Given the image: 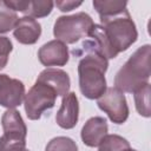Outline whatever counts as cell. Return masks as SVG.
I'll use <instances>...</instances> for the list:
<instances>
[{
    "instance_id": "cell-5",
    "label": "cell",
    "mask_w": 151,
    "mask_h": 151,
    "mask_svg": "<svg viewBox=\"0 0 151 151\" xmlns=\"http://www.w3.org/2000/svg\"><path fill=\"white\" fill-rule=\"evenodd\" d=\"M57 97V92L51 86L37 80L24 98V107L28 119H40L46 110L54 106Z\"/></svg>"
},
{
    "instance_id": "cell-19",
    "label": "cell",
    "mask_w": 151,
    "mask_h": 151,
    "mask_svg": "<svg viewBox=\"0 0 151 151\" xmlns=\"http://www.w3.org/2000/svg\"><path fill=\"white\" fill-rule=\"evenodd\" d=\"M98 146V151H124L130 147V143L119 134H106Z\"/></svg>"
},
{
    "instance_id": "cell-16",
    "label": "cell",
    "mask_w": 151,
    "mask_h": 151,
    "mask_svg": "<svg viewBox=\"0 0 151 151\" xmlns=\"http://www.w3.org/2000/svg\"><path fill=\"white\" fill-rule=\"evenodd\" d=\"M133 98H134V106L137 112L145 117L149 118L151 116V109H150V83L144 85L143 87L138 88L137 91L133 92Z\"/></svg>"
},
{
    "instance_id": "cell-11",
    "label": "cell",
    "mask_w": 151,
    "mask_h": 151,
    "mask_svg": "<svg viewBox=\"0 0 151 151\" xmlns=\"http://www.w3.org/2000/svg\"><path fill=\"white\" fill-rule=\"evenodd\" d=\"M109 126L106 119L103 117H92L87 119L81 129V140L86 146L96 147L100 144L103 138L107 134Z\"/></svg>"
},
{
    "instance_id": "cell-20",
    "label": "cell",
    "mask_w": 151,
    "mask_h": 151,
    "mask_svg": "<svg viewBox=\"0 0 151 151\" xmlns=\"http://www.w3.org/2000/svg\"><path fill=\"white\" fill-rule=\"evenodd\" d=\"M45 151H78V146L73 139L59 136L52 138L47 143Z\"/></svg>"
},
{
    "instance_id": "cell-24",
    "label": "cell",
    "mask_w": 151,
    "mask_h": 151,
    "mask_svg": "<svg viewBox=\"0 0 151 151\" xmlns=\"http://www.w3.org/2000/svg\"><path fill=\"white\" fill-rule=\"evenodd\" d=\"M25 151H29V150H28V149H26V150H25Z\"/></svg>"
},
{
    "instance_id": "cell-15",
    "label": "cell",
    "mask_w": 151,
    "mask_h": 151,
    "mask_svg": "<svg viewBox=\"0 0 151 151\" xmlns=\"http://www.w3.org/2000/svg\"><path fill=\"white\" fill-rule=\"evenodd\" d=\"M127 2L126 1H117V0H94L93 7L99 14L100 18L112 17L126 11Z\"/></svg>"
},
{
    "instance_id": "cell-1",
    "label": "cell",
    "mask_w": 151,
    "mask_h": 151,
    "mask_svg": "<svg viewBox=\"0 0 151 151\" xmlns=\"http://www.w3.org/2000/svg\"><path fill=\"white\" fill-rule=\"evenodd\" d=\"M88 38L96 44L100 53L109 60L126 51L137 41L138 32L129 11L100 18V25H93Z\"/></svg>"
},
{
    "instance_id": "cell-21",
    "label": "cell",
    "mask_w": 151,
    "mask_h": 151,
    "mask_svg": "<svg viewBox=\"0 0 151 151\" xmlns=\"http://www.w3.org/2000/svg\"><path fill=\"white\" fill-rule=\"evenodd\" d=\"M13 50V44L7 37H0V71L8 63L9 53Z\"/></svg>"
},
{
    "instance_id": "cell-2",
    "label": "cell",
    "mask_w": 151,
    "mask_h": 151,
    "mask_svg": "<svg viewBox=\"0 0 151 151\" xmlns=\"http://www.w3.org/2000/svg\"><path fill=\"white\" fill-rule=\"evenodd\" d=\"M85 54L78 64L79 88L87 99H98L106 91L105 73L109 60L100 53L96 44L88 38L83 42Z\"/></svg>"
},
{
    "instance_id": "cell-7",
    "label": "cell",
    "mask_w": 151,
    "mask_h": 151,
    "mask_svg": "<svg viewBox=\"0 0 151 151\" xmlns=\"http://www.w3.org/2000/svg\"><path fill=\"white\" fill-rule=\"evenodd\" d=\"M25 85L19 79L9 78L0 73V105L6 109H15L25 98Z\"/></svg>"
},
{
    "instance_id": "cell-18",
    "label": "cell",
    "mask_w": 151,
    "mask_h": 151,
    "mask_svg": "<svg viewBox=\"0 0 151 151\" xmlns=\"http://www.w3.org/2000/svg\"><path fill=\"white\" fill-rule=\"evenodd\" d=\"M18 20L17 12L9 8L4 0H0V34L14 29Z\"/></svg>"
},
{
    "instance_id": "cell-9",
    "label": "cell",
    "mask_w": 151,
    "mask_h": 151,
    "mask_svg": "<svg viewBox=\"0 0 151 151\" xmlns=\"http://www.w3.org/2000/svg\"><path fill=\"white\" fill-rule=\"evenodd\" d=\"M79 118V103L74 92H68L63 97L61 106L57 112L55 122L57 124L65 130L73 129Z\"/></svg>"
},
{
    "instance_id": "cell-22",
    "label": "cell",
    "mask_w": 151,
    "mask_h": 151,
    "mask_svg": "<svg viewBox=\"0 0 151 151\" xmlns=\"http://www.w3.org/2000/svg\"><path fill=\"white\" fill-rule=\"evenodd\" d=\"M83 2L81 1H72V0H64V1H57L54 5L61 11V12H70L77 7H79Z\"/></svg>"
},
{
    "instance_id": "cell-4",
    "label": "cell",
    "mask_w": 151,
    "mask_h": 151,
    "mask_svg": "<svg viewBox=\"0 0 151 151\" xmlns=\"http://www.w3.org/2000/svg\"><path fill=\"white\" fill-rule=\"evenodd\" d=\"M93 25L92 18L85 12L73 15H61L54 22L53 34L57 40L64 44H74L81 38L88 37Z\"/></svg>"
},
{
    "instance_id": "cell-6",
    "label": "cell",
    "mask_w": 151,
    "mask_h": 151,
    "mask_svg": "<svg viewBox=\"0 0 151 151\" xmlns=\"http://www.w3.org/2000/svg\"><path fill=\"white\" fill-rule=\"evenodd\" d=\"M97 104L114 124H123L129 118L130 111L125 94L116 87H107L104 94L98 98Z\"/></svg>"
},
{
    "instance_id": "cell-3",
    "label": "cell",
    "mask_w": 151,
    "mask_h": 151,
    "mask_svg": "<svg viewBox=\"0 0 151 151\" xmlns=\"http://www.w3.org/2000/svg\"><path fill=\"white\" fill-rule=\"evenodd\" d=\"M150 58L151 46L149 44L138 47L116 73L114 87L123 93H133L138 88L149 84Z\"/></svg>"
},
{
    "instance_id": "cell-12",
    "label": "cell",
    "mask_w": 151,
    "mask_h": 151,
    "mask_svg": "<svg viewBox=\"0 0 151 151\" xmlns=\"http://www.w3.org/2000/svg\"><path fill=\"white\" fill-rule=\"evenodd\" d=\"M14 38L24 45L35 44L41 35V25L33 18L22 17L19 18L14 29Z\"/></svg>"
},
{
    "instance_id": "cell-14",
    "label": "cell",
    "mask_w": 151,
    "mask_h": 151,
    "mask_svg": "<svg viewBox=\"0 0 151 151\" xmlns=\"http://www.w3.org/2000/svg\"><path fill=\"white\" fill-rule=\"evenodd\" d=\"M1 126L4 133H15L21 136H27L26 124L20 114V112L15 109H7L1 117Z\"/></svg>"
},
{
    "instance_id": "cell-23",
    "label": "cell",
    "mask_w": 151,
    "mask_h": 151,
    "mask_svg": "<svg viewBox=\"0 0 151 151\" xmlns=\"http://www.w3.org/2000/svg\"><path fill=\"white\" fill-rule=\"evenodd\" d=\"M124 151H137V150H134V149H131V147H129V149H126V150H124Z\"/></svg>"
},
{
    "instance_id": "cell-10",
    "label": "cell",
    "mask_w": 151,
    "mask_h": 151,
    "mask_svg": "<svg viewBox=\"0 0 151 151\" xmlns=\"http://www.w3.org/2000/svg\"><path fill=\"white\" fill-rule=\"evenodd\" d=\"M5 4L13 11H19L29 18H44L51 14L54 2L51 0H4Z\"/></svg>"
},
{
    "instance_id": "cell-13",
    "label": "cell",
    "mask_w": 151,
    "mask_h": 151,
    "mask_svg": "<svg viewBox=\"0 0 151 151\" xmlns=\"http://www.w3.org/2000/svg\"><path fill=\"white\" fill-rule=\"evenodd\" d=\"M37 80L51 86L57 92V94L60 97L66 96L68 93L70 86H71L70 76L60 68L47 67L46 70L40 72Z\"/></svg>"
},
{
    "instance_id": "cell-8",
    "label": "cell",
    "mask_w": 151,
    "mask_h": 151,
    "mask_svg": "<svg viewBox=\"0 0 151 151\" xmlns=\"http://www.w3.org/2000/svg\"><path fill=\"white\" fill-rule=\"evenodd\" d=\"M68 48L66 44L54 39L44 44L38 51L39 61L46 66H64L68 61Z\"/></svg>"
},
{
    "instance_id": "cell-17",
    "label": "cell",
    "mask_w": 151,
    "mask_h": 151,
    "mask_svg": "<svg viewBox=\"0 0 151 151\" xmlns=\"http://www.w3.org/2000/svg\"><path fill=\"white\" fill-rule=\"evenodd\" d=\"M26 136L4 133L0 137V151H25Z\"/></svg>"
}]
</instances>
